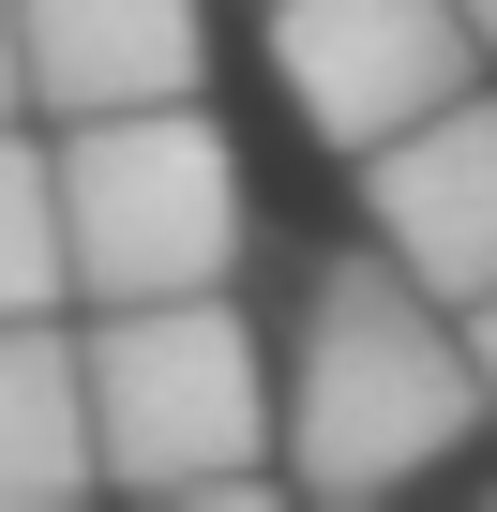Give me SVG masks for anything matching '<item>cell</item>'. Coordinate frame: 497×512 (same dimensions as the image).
I'll use <instances>...</instances> for the list:
<instances>
[{"instance_id":"4","label":"cell","mask_w":497,"mask_h":512,"mask_svg":"<svg viewBox=\"0 0 497 512\" xmlns=\"http://www.w3.org/2000/svg\"><path fill=\"white\" fill-rule=\"evenodd\" d=\"M272 76L362 166L377 136H407L452 91H482V31H467V0H272Z\"/></svg>"},{"instance_id":"7","label":"cell","mask_w":497,"mask_h":512,"mask_svg":"<svg viewBox=\"0 0 497 512\" xmlns=\"http://www.w3.org/2000/svg\"><path fill=\"white\" fill-rule=\"evenodd\" d=\"M106 482L91 437V347L61 317H0V512H61Z\"/></svg>"},{"instance_id":"1","label":"cell","mask_w":497,"mask_h":512,"mask_svg":"<svg viewBox=\"0 0 497 512\" xmlns=\"http://www.w3.org/2000/svg\"><path fill=\"white\" fill-rule=\"evenodd\" d=\"M467 437H482V362H467V317L407 272L392 241L332 256V272H317V302H302L287 422H272L287 482H302V497H332V512H362V497L437 482Z\"/></svg>"},{"instance_id":"6","label":"cell","mask_w":497,"mask_h":512,"mask_svg":"<svg viewBox=\"0 0 497 512\" xmlns=\"http://www.w3.org/2000/svg\"><path fill=\"white\" fill-rule=\"evenodd\" d=\"M16 61L46 121H106V106H181L211 76V16L196 0H16Z\"/></svg>"},{"instance_id":"3","label":"cell","mask_w":497,"mask_h":512,"mask_svg":"<svg viewBox=\"0 0 497 512\" xmlns=\"http://www.w3.org/2000/svg\"><path fill=\"white\" fill-rule=\"evenodd\" d=\"M61 241H76V302H181L226 287L257 211H241V151L226 121L181 106H106L61 121Z\"/></svg>"},{"instance_id":"8","label":"cell","mask_w":497,"mask_h":512,"mask_svg":"<svg viewBox=\"0 0 497 512\" xmlns=\"http://www.w3.org/2000/svg\"><path fill=\"white\" fill-rule=\"evenodd\" d=\"M76 302V241H61V151L0 121V317H61Z\"/></svg>"},{"instance_id":"5","label":"cell","mask_w":497,"mask_h":512,"mask_svg":"<svg viewBox=\"0 0 497 512\" xmlns=\"http://www.w3.org/2000/svg\"><path fill=\"white\" fill-rule=\"evenodd\" d=\"M362 241H392L437 302L497 287V91H452L437 121L362 151Z\"/></svg>"},{"instance_id":"9","label":"cell","mask_w":497,"mask_h":512,"mask_svg":"<svg viewBox=\"0 0 497 512\" xmlns=\"http://www.w3.org/2000/svg\"><path fill=\"white\" fill-rule=\"evenodd\" d=\"M452 317H467V362H482V422H497V287H482V302H452Z\"/></svg>"},{"instance_id":"10","label":"cell","mask_w":497,"mask_h":512,"mask_svg":"<svg viewBox=\"0 0 497 512\" xmlns=\"http://www.w3.org/2000/svg\"><path fill=\"white\" fill-rule=\"evenodd\" d=\"M31 106V61H16V0H0V121Z\"/></svg>"},{"instance_id":"11","label":"cell","mask_w":497,"mask_h":512,"mask_svg":"<svg viewBox=\"0 0 497 512\" xmlns=\"http://www.w3.org/2000/svg\"><path fill=\"white\" fill-rule=\"evenodd\" d=\"M467 31H482V61H497V0H467Z\"/></svg>"},{"instance_id":"2","label":"cell","mask_w":497,"mask_h":512,"mask_svg":"<svg viewBox=\"0 0 497 512\" xmlns=\"http://www.w3.org/2000/svg\"><path fill=\"white\" fill-rule=\"evenodd\" d=\"M76 347H91V437H106V482H136V497H226V512L272 482L287 392L257 377V317H241L226 287L106 302Z\"/></svg>"}]
</instances>
